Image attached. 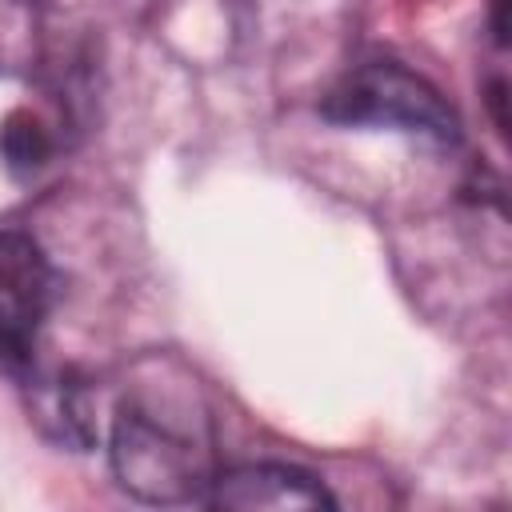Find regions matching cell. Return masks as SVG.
Wrapping results in <instances>:
<instances>
[{"label": "cell", "instance_id": "52a82bcc", "mask_svg": "<svg viewBox=\"0 0 512 512\" xmlns=\"http://www.w3.org/2000/svg\"><path fill=\"white\" fill-rule=\"evenodd\" d=\"M504 8H508V0H492V36H496V44L504 48V28H508V20H504Z\"/></svg>", "mask_w": 512, "mask_h": 512}, {"label": "cell", "instance_id": "6da1fadb", "mask_svg": "<svg viewBox=\"0 0 512 512\" xmlns=\"http://www.w3.org/2000/svg\"><path fill=\"white\" fill-rule=\"evenodd\" d=\"M108 460L116 484L144 504H192L212 488V448L192 424L156 412L148 400H124L112 416Z\"/></svg>", "mask_w": 512, "mask_h": 512}, {"label": "cell", "instance_id": "277c9868", "mask_svg": "<svg viewBox=\"0 0 512 512\" xmlns=\"http://www.w3.org/2000/svg\"><path fill=\"white\" fill-rule=\"evenodd\" d=\"M204 504L224 512H288V508H336L332 492L292 464H240L212 476Z\"/></svg>", "mask_w": 512, "mask_h": 512}, {"label": "cell", "instance_id": "7a4b0ae2", "mask_svg": "<svg viewBox=\"0 0 512 512\" xmlns=\"http://www.w3.org/2000/svg\"><path fill=\"white\" fill-rule=\"evenodd\" d=\"M320 116L344 128H396L436 148L460 144V116L444 92L396 60H368L344 72L320 100Z\"/></svg>", "mask_w": 512, "mask_h": 512}, {"label": "cell", "instance_id": "8992f818", "mask_svg": "<svg viewBox=\"0 0 512 512\" xmlns=\"http://www.w3.org/2000/svg\"><path fill=\"white\" fill-rule=\"evenodd\" d=\"M488 104H492V116H496V132L504 136L508 132V116H504V80L500 76L488 84Z\"/></svg>", "mask_w": 512, "mask_h": 512}, {"label": "cell", "instance_id": "5b68a950", "mask_svg": "<svg viewBox=\"0 0 512 512\" xmlns=\"http://www.w3.org/2000/svg\"><path fill=\"white\" fill-rule=\"evenodd\" d=\"M56 156V132L32 108H12L0 124V160L16 180L36 176Z\"/></svg>", "mask_w": 512, "mask_h": 512}, {"label": "cell", "instance_id": "3957f363", "mask_svg": "<svg viewBox=\"0 0 512 512\" xmlns=\"http://www.w3.org/2000/svg\"><path fill=\"white\" fill-rule=\"evenodd\" d=\"M52 300L56 272L44 248L20 228H0V364L20 380L36 376L40 332Z\"/></svg>", "mask_w": 512, "mask_h": 512}]
</instances>
